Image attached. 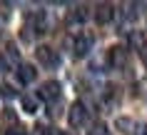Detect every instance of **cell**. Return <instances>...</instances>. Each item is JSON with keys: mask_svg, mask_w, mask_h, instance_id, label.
<instances>
[{"mask_svg": "<svg viewBox=\"0 0 147 135\" xmlns=\"http://www.w3.org/2000/svg\"><path fill=\"white\" fill-rule=\"evenodd\" d=\"M112 15H115V10H112V5H110V3H102V5H97V8H95V20H97L100 25L110 23V20H112Z\"/></svg>", "mask_w": 147, "mask_h": 135, "instance_id": "cell-5", "label": "cell"}, {"mask_svg": "<svg viewBox=\"0 0 147 135\" xmlns=\"http://www.w3.org/2000/svg\"><path fill=\"white\" fill-rule=\"evenodd\" d=\"M20 103H23V110L25 113H30V115H32V113H38V95H23V100H20Z\"/></svg>", "mask_w": 147, "mask_h": 135, "instance_id": "cell-8", "label": "cell"}, {"mask_svg": "<svg viewBox=\"0 0 147 135\" xmlns=\"http://www.w3.org/2000/svg\"><path fill=\"white\" fill-rule=\"evenodd\" d=\"M35 75H38V70H35L32 65H28V63H23L20 68H18V80H20V83H25V85H28V83H32V80H35Z\"/></svg>", "mask_w": 147, "mask_h": 135, "instance_id": "cell-6", "label": "cell"}, {"mask_svg": "<svg viewBox=\"0 0 147 135\" xmlns=\"http://www.w3.org/2000/svg\"><path fill=\"white\" fill-rule=\"evenodd\" d=\"M60 93H62V88L57 80H47V83H42L38 90V98L40 100H45V103H57L60 100Z\"/></svg>", "mask_w": 147, "mask_h": 135, "instance_id": "cell-1", "label": "cell"}, {"mask_svg": "<svg viewBox=\"0 0 147 135\" xmlns=\"http://www.w3.org/2000/svg\"><path fill=\"white\" fill-rule=\"evenodd\" d=\"M92 35H87V33H82V35H78L75 38V45H72V53H75V58H85L90 50H92Z\"/></svg>", "mask_w": 147, "mask_h": 135, "instance_id": "cell-4", "label": "cell"}, {"mask_svg": "<svg viewBox=\"0 0 147 135\" xmlns=\"http://www.w3.org/2000/svg\"><path fill=\"white\" fill-rule=\"evenodd\" d=\"M30 135H53V130H50L47 125H42V123H38V125L32 128V133H30Z\"/></svg>", "mask_w": 147, "mask_h": 135, "instance_id": "cell-10", "label": "cell"}, {"mask_svg": "<svg viewBox=\"0 0 147 135\" xmlns=\"http://www.w3.org/2000/svg\"><path fill=\"white\" fill-rule=\"evenodd\" d=\"M35 55H38V63L45 65V68H55V65L60 63V55H57V50H53L50 45H40L35 50Z\"/></svg>", "mask_w": 147, "mask_h": 135, "instance_id": "cell-2", "label": "cell"}, {"mask_svg": "<svg viewBox=\"0 0 147 135\" xmlns=\"http://www.w3.org/2000/svg\"><path fill=\"white\" fill-rule=\"evenodd\" d=\"M117 128H125V130H130V128H135V123H132L130 118H120V120H117Z\"/></svg>", "mask_w": 147, "mask_h": 135, "instance_id": "cell-12", "label": "cell"}, {"mask_svg": "<svg viewBox=\"0 0 147 135\" xmlns=\"http://www.w3.org/2000/svg\"><path fill=\"white\" fill-rule=\"evenodd\" d=\"M0 90H3V95H5V98H13V95H15V90H13L10 85H3Z\"/></svg>", "mask_w": 147, "mask_h": 135, "instance_id": "cell-13", "label": "cell"}, {"mask_svg": "<svg viewBox=\"0 0 147 135\" xmlns=\"http://www.w3.org/2000/svg\"><path fill=\"white\" fill-rule=\"evenodd\" d=\"M60 135H67V133H60Z\"/></svg>", "mask_w": 147, "mask_h": 135, "instance_id": "cell-16", "label": "cell"}, {"mask_svg": "<svg viewBox=\"0 0 147 135\" xmlns=\"http://www.w3.org/2000/svg\"><path fill=\"white\" fill-rule=\"evenodd\" d=\"M67 120L72 128H80L87 123V108L82 103H72L70 105V113H67Z\"/></svg>", "mask_w": 147, "mask_h": 135, "instance_id": "cell-3", "label": "cell"}, {"mask_svg": "<svg viewBox=\"0 0 147 135\" xmlns=\"http://www.w3.org/2000/svg\"><path fill=\"white\" fill-rule=\"evenodd\" d=\"M137 135H147V125H140L137 128Z\"/></svg>", "mask_w": 147, "mask_h": 135, "instance_id": "cell-15", "label": "cell"}, {"mask_svg": "<svg viewBox=\"0 0 147 135\" xmlns=\"http://www.w3.org/2000/svg\"><path fill=\"white\" fill-rule=\"evenodd\" d=\"M85 18H87L85 8H75V10H72V13H70V18H67V20H70V23H72V25H75V23H82Z\"/></svg>", "mask_w": 147, "mask_h": 135, "instance_id": "cell-9", "label": "cell"}, {"mask_svg": "<svg viewBox=\"0 0 147 135\" xmlns=\"http://www.w3.org/2000/svg\"><path fill=\"white\" fill-rule=\"evenodd\" d=\"M5 135H25V130L18 125V128H13V130H5Z\"/></svg>", "mask_w": 147, "mask_h": 135, "instance_id": "cell-14", "label": "cell"}, {"mask_svg": "<svg viewBox=\"0 0 147 135\" xmlns=\"http://www.w3.org/2000/svg\"><path fill=\"white\" fill-rule=\"evenodd\" d=\"M127 63V50L125 48H112L110 50V65L112 68H122Z\"/></svg>", "mask_w": 147, "mask_h": 135, "instance_id": "cell-7", "label": "cell"}, {"mask_svg": "<svg viewBox=\"0 0 147 135\" xmlns=\"http://www.w3.org/2000/svg\"><path fill=\"white\" fill-rule=\"evenodd\" d=\"M90 135H107V125H105V123H97V125L90 130Z\"/></svg>", "mask_w": 147, "mask_h": 135, "instance_id": "cell-11", "label": "cell"}]
</instances>
